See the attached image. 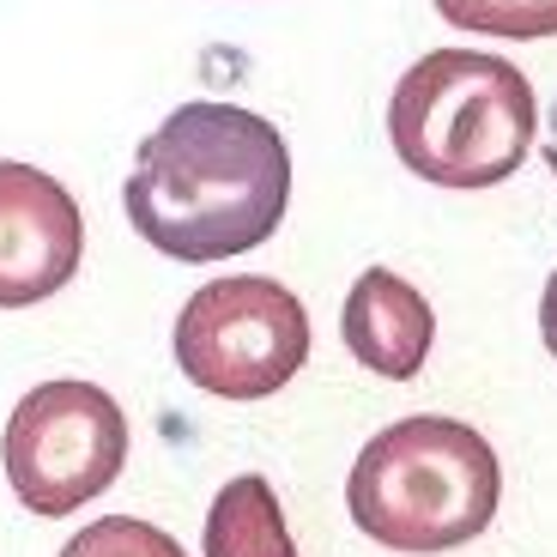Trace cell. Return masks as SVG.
I'll return each mask as SVG.
<instances>
[{"label": "cell", "mask_w": 557, "mask_h": 557, "mask_svg": "<svg viewBox=\"0 0 557 557\" xmlns=\"http://www.w3.org/2000/svg\"><path fill=\"white\" fill-rule=\"evenodd\" d=\"M127 224L170 261H231L292 212V146L243 103H182L139 139L122 182Z\"/></svg>", "instance_id": "1"}, {"label": "cell", "mask_w": 557, "mask_h": 557, "mask_svg": "<svg viewBox=\"0 0 557 557\" xmlns=\"http://www.w3.org/2000/svg\"><path fill=\"white\" fill-rule=\"evenodd\" d=\"M503 460L473 424L418 412L376 431L346 479L358 533L400 557H443L497 521Z\"/></svg>", "instance_id": "2"}, {"label": "cell", "mask_w": 557, "mask_h": 557, "mask_svg": "<svg viewBox=\"0 0 557 557\" xmlns=\"http://www.w3.org/2000/svg\"><path fill=\"white\" fill-rule=\"evenodd\" d=\"M540 98L528 73L485 49H431L388 103L394 158L436 188H497L533 152Z\"/></svg>", "instance_id": "3"}, {"label": "cell", "mask_w": 557, "mask_h": 557, "mask_svg": "<svg viewBox=\"0 0 557 557\" xmlns=\"http://www.w3.org/2000/svg\"><path fill=\"white\" fill-rule=\"evenodd\" d=\"M176 363L212 400H267L309 363V309L261 273L207 278L176 315Z\"/></svg>", "instance_id": "4"}, {"label": "cell", "mask_w": 557, "mask_h": 557, "mask_svg": "<svg viewBox=\"0 0 557 557\" xmlns=\"http://www.w3.org/2000/svg\"><path fill=\"white\" fill-rule=\"evenodd\" d=\"M7 485L30 516H73L122 479L127 467V412L98 382L61 376L37 382L7 418L0 436Z\"/></svg>", "instance_id": "5"}, {"label": "cell", "mask_w": 557, "mask_h": 557, "mask_svg": "<svg viewBox=\"0 0 557 557\" xmlns=\"http://www.w3.org/2000/svg\"><path fill=\"white\" fill-rule=\"evenodd\" d=\"M85 255L79 200L49 170L0 158V309L55 297Z\"/></svg>", "instance_id": "6"}, {"label": "cell", "mask_w": 557, "mask_h": 557, "mask_svg": "<svg viewBox=\"0 0 557 557\" xmlns=\"http://www.w3.org/2000/svg\"><path fill=\"white\" fill-rule=\"evenodd\" d=\"M339 339L346 351L382 382H412L436 346V309L412 278L394 267H363L346 292V315H339Z\"/></svg>", "instance_id": "7"}, {"label": "cell", "mask_w": 557, "mask_h": 557, "mask_svg": "<svg viewBox=\"0 0 557 557\" xmlns=\"http://www.w3.org/2000/svg\"><path fill=\"white\" fill-rule=\"evenodd\" d=\"M207 557H297V540L285 528L278 491L261 473H243L212 497L207 533H200Z\"/></svg>", "instance_id": "8"}, {"label": "cell", "mask_w": 557, "mask_h": 557, "mask_svg": "<svg viewBox=\"0 0 557 557\" xmlns=\"http://www.w3.org/2000/svg\"><path fill=\"white\" fill-rule=\"evenodd\" d=\"M443 25L479 30L503 42H540L557 37V0H431Z\"/></svg>", "instance_id": "9"}, {"label": "cell", "mask_w": 557, "mask_h": 557, "mask_svg": "<svg viewBox=\"0 0 557 557\" xmlns=\"http://www.w3.org/2000/svg\"><path fill=\"white\" fill-rule=\"evenodd\" d=\"M61 557H188V552H182L164 528H152V521L103 516V521H91V528L73 533V540L61 545Z\"/></svg>", "instance_id": "10"}, {"label": "cell", "mask_w": 557, "mask_h": 557, "mask_svg": "<svg viewBox=\"0 0 557 557\" xmlns=\"http://www.w3.org/2000/svg\"><path fill=\"white\" fill-rule=\"evenodd\" d=\"M540 339H545V351L557 358V267H552V278H545V297H540Z\"/></svg>", "instance_id": "11"}, {"label": "cell", "mask_w": 557, "mask_h": 557, "mask_svg": "<svg viewBox=\"0 0 557 557\" xmlns=\"http://www.w3.org/2000/svg\"><path fill=\"white\" fill-rule=\"evenodd\" d=\"M545 164H552V170H557V146H545Z\"/></svg>", "instance_id": "12"}]
</instances>
